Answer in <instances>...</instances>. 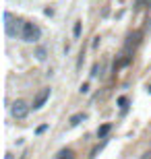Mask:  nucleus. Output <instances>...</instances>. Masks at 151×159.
Returning a JSON list of instances; mask_svg holds the SVG:
<instances>
[{"instance_id":"nucleus-1","label":"nucleus","mask_w":151,"mask_h":159,"mask_svg":"<svg viewBox=\"0 0 151 159\" xmlns=\"http://www.w3.org/2000/svg\"><path fill=\"white\" fill-rule=\"evenodd\" d=\"M4 19H6V23H4V27H6V35L8 37H17V35H21V31H23V21H19V19H12V15L8 11L4 12Z\"/></svg>"},{"instance_id":"nucleus-2","label":"nucleus","mask_w":151,"mask_h":159,"mask_svg":"<svg viewBox=\"0 0 151 159\" xmlns=\"http://www.w3.org/2000/svg\"><path fill=\"white\" fill-rule=\"evenodd\" d=\"M21 37H23V41H27V43H35V41L41 37V29L35 23H23Z\"/></svg>"},{"instance_id":"nucleus-3","label":"nucleus","mask_w":151,"mask_h":159,"mask_svg":"<svg viewBox=\"0 0 151 159\" xmlns=\"http://www.w3.org/2000/svg\"><path fill=\"white\" fill-rule=\"evenodd\" d=\"M11 116L15 120H25L27 116H29V106H27L23 99H17L11 106Z\"/></svg>"},{"instance_id":"nucleus-4","label":"nucleus","mask_w":151,"mask_h":159,"mask_svg":"<svg viewBox=\"0 0 151 159\" xmlns=\"http://www.w3.org/2000/svg\"><path fill=\"white\" fill-rule=\"evenodd\" d=\"M48 99H50V89H41L40 93L35 95V99H33V110H40V107H44Z\"/></svg>"},{"instance_id":"nucleus-5","label":"nucleus","mask_w":151,"mask_h":159,"mask_svg":"<svg viewBox=\"0 0 151 159\" xmlns=\"http://www.w3.org/2000/svg\"><path fill=\"white\" fill-rule=\"evenodd\" d=\"M85 118H87V116H85L83 112H79V114H73V116L68 118V124H70V126H77V124H81Z\"/></svg>"},{"instance_id":"nucleus-6","label":"nucleus","mask_w":151,"mask_h":159,"mask_svg":"<svg viewBox=\"0 0 151 159\" xmlns=\"http://www.w3.org/2000/svg\"><path fill=\"white\" fill-rule=\"evenodd\" d=\"M110 128H112V124H104V126H99V128H97V136H99V139H106V134L110 132Z\"/></svg>"},{"instance_id":"nucleus-7","label":"nucleus","mask_w":151,"mask_h":159,"mask_svg":"<svg viewBox=\"0 0 151 159\" xmlns=\"http://www.w3.org/2000/svg\"><path fill=\"white\" fill-rule=\"evenodd\" d=\"M73 151H70V149H62V151H60L58 153V159H73Z\"/></svg>"},{"instance_id":"nucleus-8","label":"nucleus","mask_w":151,"mask_h":159,"mask_svg":"<svg viewBox=\"0 0 151 159\" xmlns=\"http://www.w3.org/2000/svg\"><path fill=\"white\" fill-rule=\"evenodd\" d=\"M33 56H35L37 60H46V48H37Z\"/></svg>"},{"instance_id":"nucleus-9","label":"nucleus","mask_w":151,"mask_h":159,"mask_svg":"<svg viewBox=\"0 0 151 159\" xmlns=\"http://www.w3.org/2000/svg\"><path fill=\"white\" fill-rule=\"evenodd\" d=\"M73 35H75V37H79V35H81V23H79V21H77V23H75V27H73Z\"/></svg>"},{"instance_id":"nucleus-10","label":"nucleus","mask_w":151,"mask_h":159,"mask_svg":"<svg viewBox=\"0 0 151 159\" xmlns=\"http://www.w3.org/2000/svg\"><path fill=\"white\" fill-rule=\"evenodd\" d=\"M126 103H128V99H126V97H118V106H120L122 110H126Z\"/></svg>"},{"instance_id":"nucleus-11","label":"nucleus","mask_w":151,"mask_h":159,"mask_svg":"<svg viewBox=\"0 0 151 159\" xmlns=\"http://www.w3.org/2000/svg\"><path fill=\"white\" fill-rule=\"evenodd\" d=\"M79 91H81L83 95H85V93H89V83H83L81 87H79Z\"/></svg>"},{"instance_id":"nucleus-12","label":"nucleus","mask_w":151,"mask_h":159,"mask_svg":"<svg viewBox=\"0 0 151 159\" xmlns=\"http://www.w3.org/2000/svg\"><path fill=\"white\" fill-rule=\"evenodd\" d=\"M99 64H93V68H91V77H97V75H99Z\"/></svg>"},{"instance_id":"nucleus-13","label":"nucleus","mask_w":151,"mask_h":159,"mask_svg":"<svg viewBox=\"0 0 151 159\" xmlns=\"http://www.w3.org/2000/svg\"><path fill=\"white\" fill-rule=\"evenodd\" d=\"M141 159H151V151H145V153L141 155Z\"/></svg>"},{"instance_id":"nucleus-14","label":"nucleus","mask_w":151,"mask_h":159,"mask_svg":"<svg viewBox=\"0 0 151 159\" xmlns=\"http://www.w3.org/2000/svg\"><path fill=\"white\" fill-rule=\"evenodd\" d=\"M46 128H48V124H44V126H40V128H37V134H41V132H44Z\"/></svg>"},{"instance_id":"nucleus-15","label":"nucleus","mask_w":151,"mask_h":159,"mask_svg":"<svg viewBox=\"0 0 151 159\" xmlns=\"http://www.w3.org/2000/svg\"><path fill=\"white\" fill-rule=\"evenodd\" d=\"M141 4H143V0H137V4H134V8H139Z\"/></svg>"},{"instance_id":"nucleus-16","label":"nucleus","mask_w":151,"mask_h":159,"mask_svg":"<svg viewBox=\"0 0 151 159\" xmlns=\"http://www.w3.org/2000/svg\"><path fill=\"white\" fill-rule=\"evenodd\" d=\"M6 159H12V155H11V153H8V155H6Z\"/></svg>"},{"instance_id":"nucleus-17","label":"nucleus","mask_w":151,"mask_h":159,"mask_svg":"<svg viewBox=\"0 0 151 159\" xmlns=\"http://www.w3.org/2000/svg\"><path fill=\"white\" fill-rule=\"evenodd\" d=\"M147 91H149V93H151V85H149V89H147Z\"/></svg>"}]
</instances>
